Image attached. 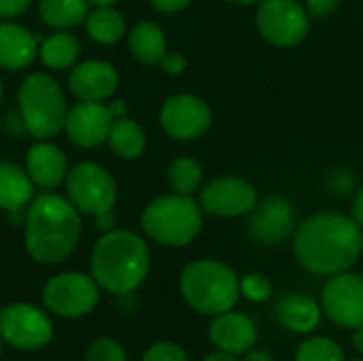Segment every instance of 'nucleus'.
Wrapping results in <instances>:
<instances>
[{
    "label": "nucleus",
    "mask_w": 363,
    "mask_h": 361,
    "mask_svg": "<svg viewBox=\"0 0 363 361\" xmlns=\"http://www.w3.org/2000/svg\"><path fill=\"white\" fill-rule=\"evenodd\" d=\"M0 355H2V345H0Z\"/></svg>",
    "instance_id": "obj_46"
},
{
    "label": "nucleus",
    "mask_w": 363,
    "mask_h": 361,
    "mask_svg": "<svg viewBox=\"0 0 363 361\" xmlns=\"http://www.w3.org/2000/svg\"><path fill=\"white\" fill-rule=\"evenodd\" d=\"M34 187L28 172L17 168L15 164H0V209L4 211H21L32 200Z\"/></svg>",
    "instance_id": "obj_21"
},
{
    "label": "nucleus",
    "mask_w": 363,
    "mask_h": 361,
    "mask_svg": "<svg viewBox=\"0 0 363 361\" xmlns=\"http://www.w3.org/2000/svg\"><path fill=\"white\" fill-rule=\"evenodd\" d=\"M257 28L272 45L291 47L302 43L308 34L311 17L298 0H262L257 9Z\"/></svg>",
    "instance_id": "obj_9"
},
{
    "label": "nucleus",
    "mask_w": 363,
    "mask_h": 361,
    "mask_svg": "<svg viewBox=\"0 0 363 361\" xmlns=\"http://www.w3.org/2000/svg\"><path fill=\"white\" fill-rule=\"evenodd\" d=\"M362 228L338 213H319L300 223L294 234V255L302 268L317 277H334L357 262Z\"/></svg>",
    "instance_id": "obj_1"
},
{
    "label": "nucleus",
    "mask_w": 363,
    "mask_h": 361,
    "mask_svg": "<svg viewBox=\"0 0 363 361\" xmlns=\"http://www.w3.org/2000/svg\"><path fill=\"white\" fill-rule=\"evenodd\" d=\"M294 361H347V355L336 340L313 336L298 347Z\"/></svg>",
    "instance_id": "obj_28"
},
{
    "label": "nucleus",
    "mask_w": 363,
    "mask_h": 361,
    "mask_svg": "<svg viewBox=\"0 0 363 361\" xmlns=\"http://www.w3.org/2000/svg\"><path fill=\"white\" fill-rule=\"evenodd\" d=\"M98 283L81 272H64L47 281L43 289L45 306L64 319H79L98 304Z\"/></svg>",
    "instance_id": "obj_7"
},
{
    "label": "nucleus",
    "mask_w": 363,
    "mask_h": 361,
    "mask_svg": "<svg viewBox=\"0 0 363 361\" xmlns=\"http://www.w3.org/2000/svg\"><path fill=\"white\" fill-rule=\"evenodd\" d=\"M321 311L345 330L363 326V274L345 270L330 277L321 291Z\"/></svg>",
    "instance_id": "obj_11"
},
{
    "label": "nucleus",
    "mask_w": 363,
    "mask_h": 361,
    "mask_svg": "<svg viewBox=\"0 0 363 361\" xmlns=\"http://www.w3.org/2000/svg\"><path fill=\"white\" fill-rule=\"evenodd\" d=\"M321 306L311 296L302 294H287L274 306L277 321L294 334L315 332L321 323Z\"/></svg>",
    "instance_id": "obj_18"
},
{
    "label": "nucleus",
    "mask_w": 363,
    "mask_h": 361,
    "mask_svg": "<svg viewBox=\"0 0 363 361\" xmlns=\"http://www.w3.org/2000/svg\"><path fill=\"white\" fill-rule=\"evenodd\" d=\"M257 202V191L245 179L221 177L211 181L202 194L200 204L206 213L217 217H236L249 213Z\"/></svg>",
    "instance_id": "obj_13"
},
{
    "label": "nucleus",
    "mask_w": 363,
    "mask_h": 361,
    "mask_svg": "<svg viewBox=\"0 0 363 361\" xmlns=\"http://www.w3.org/2000/svg\"><path fill=\"white\" fill-rule=\"evenodd\" d=\"M87 2H91V4H96V6H111L115 0H87Z\"/></svg>",
    "instance_id": "obj_41"
},
{
    "label": "nucleus",
    "mask_w": 363,
    "mask_h": 361,
    "mask_svg": "<svg viewBox=\"0 0 363 361\" xmlns=\"http://www.w3.org/2000/svg\"><path fill=\"white\" fill-rule=\"evenodd\" d=\"M125 32V21L119 11L111 6H98L87 15V34L100 45L117 43Z\"/></svg>",
    "instance_id": "obj_24"
},
{
    "label": "nucleus",
    "mask_w": 363,
    "mask_h": 361,
    "mask_svg": "<svg viewBox=\"0 0 363 361\" xmlns=\"http://www.w3.org/2000/svg\"><path fill=\"white\" fill-rule=\"evenodd\" d=\"M115 117L102 102H83L72 106L66 117V132L79 147H96L108 138Z\"/></svg>",
    "instance_id": "obj_15"
},
{
    "label": "nucleus",
    "mask_w": 363,
    "mask_h": 361,
    "mask_svg": "<svg viewBox=\"0 0 363 361\" xmlns=\"http://www.w3.org/2000/svg\"><path fill=\"white\" fill-rule=\"evenodd\" d=\"M211 119L213 117L208 104L189 94H181L166 100L160 113L162 128L179 140H191L202 136L211 128Z\"/></svg>",
    "instance_id": "obj_12"
},
{
    "label": "nucleus",
    "mask_w": 363,
    "mask_h": 361,
    "mask_svg": "<svg viewBox=\"0 0 363 361\" xmlns=\"http://www.w3.org/2000/svg\"><path fill=\"white\" fill-rule=\"evenodd\" d=\"M38 57L49 68H68L79 57V40L72 34H66V32L51 34L40 45Z\"/></svg>",
    "instance_id": "obj_25"
},
{
    "label": "nucleus",
    "mask_w": 363,
    "mask_h": 361,
    "mask_svg": "<svg viewBox=\"0 0 363 361\" xmlns=\"http://www.w3.org/2000/svg\"><path fill=\"white\" fill-rule=\"evenodd\" d=\"M2 91H4V87H2V81H0V100H2Z\"/></svg>",
    "instance_id": "obj_43"
},
{
    "label": "nucleus",
    "mask_w": 363,
    "mask_h": 361,
    "mask_svg": "<svg viewBox=\"0 0 363 361\" xmlns=\"http://www.w3.org/2000/svg\"><path fill=\"white\" fill-rule=\"evenodd\" d=\"M85 15L87 0H40V17L51 28H70Z\"/></svg>",
    "instance_id": "obj_26"
},
{
    "label": "nucleus",
    "mask_w": 363,
    "mask_h": 361,
    "mask_svg": "<svg viewBox=\"0 0 363 361\" xmlns=\"http://www.w3.org/2000/svg\"><path fill=\"white\" fill-rule=\"evenodd\" d=\"M351 361H363V355L362 357H357V360H351Z\"/></svg>",
    "instance_id": "obj_44"
},
{
    "label": "nucleus",
    "mask_w": 363,
    "mask_h": 361,
    "mask_svg": "<svg viewBox=\"0 0 363 361\" xmlns=\"http://www.w3.org/2000/svg\"><path fill=\"white\" fill-rule=\"evenodd\" d=\"M162 68L168 72V74H179L183 68H185V57L183 55H179V53H166L164 57H162Z\"/></svg>",
    "instance_id": "obj_34"
},
{
    "label": "nucleus",
    "mask_w": 363,
    "mask_h": 361,
    "mask_svg": "<svg viewBox=\"0 0 363 361\" xmlns=\"http://www.w3.org/2000/svg\"><path fill=\"white\" fill-rule=\"evenodd\" d=\"M211 343L217 347V351L242 355L257 343V328L255 323L242 315V313H221L213 319L208 328Z\"/></svg>",
    "instance_id": "obj_17"
},
{
    "label": "nucleus",
    "mask_w": 363,
    "mask_h": 361,
    "mask_svg": "<svg viewBox=\"0 0 363 361\" xmlns=\"http://www.w3.org/2000/svg\"><path fill=\"white\" fill-rule=\"evenodd\" d=\"M362 251H363V232H362Z\"/></svg>",
    "instance_id": "obj_45"
},
{
    "label": "nucleus",
    "mask_w": 363,
    "mask_h": 361,
    "mask_svg": "<svg viewBox=\"0 0 363 361\" xmlns=\"http://www.w3.org/2000/svg\"><path fill=\"white\" fill-rule=\"evenodd\" d=\"M168 181L174 187L177 194H194L200 187L202 181V168L196 160L191 157H177L168 166Z\"/></svg>",
    "instance_id": "obj_27"
},
{
    "label": "nucleus",
    "mask_w": 363,
    "mask_h": 361,
    "mask_svg": "<svg viewBox=\"0 0 363 361\" xmlns=\"http://www.w3.org/2000/svg\"><path fill=\"white\" fill-rule=\"evenodd\" d=\"M38 55L36 38L15 23H0V66L19 70L34 62Z\"/></svg>",
    "instance_id": "obj_20"
},
{
    "label": "nucleus",
    "mask_w": 363,
    "mask_h": 361,
    "mask_svg": "<svg viewBox=\"0 0 363 361\" xmlns=\"http://www.w3.org/2000/svg\"><path fill=\"white\" fill-rule=\"evenodd\" d=\"M353 219L359 228H363V185L357 189V196L353 200Z\"/></svg>",
    "instance_id": "obj_37"
},
{
    "label": "nucleus",
    "mask_w": 363,
    "mask_h": 361,
    "mask_svg": "<svg viewBox=\"0 0 363 361\" xmlns=\"http://www.w3.org/2000/svg\"><path fill=\"white\" fill-rule=\"evenodd\" d=\"M191 0H151V4L162 11V13H174V11H181L189 4Z\"/></svg>",
    "instance_id": "obj_35"
},
{
    "label": "nucleus",
    "mask_w": 363,
    "mask_h": 361,
    "mask_svg": "<svg viewBox=\"0 0 363 361\" xmlns=\"http://www.w3.org/2000/svg\"><path fill=\"white\" fill-rule=\"evenodd\" d=\"M353 349L363 355V326L362 328H355V334H353Z\"/></svg>",
    "instance_id": "obj_40"
},
{
    "label": "nucleus",
    "mask_w": 363,
    "mask_h": 361,
    "mask_svg": "<svg viewBox=\"0 0 363 361\" xmlns=\"http://www.w3.org/2000/svg\"><path fill=\"white\" fill-rule=\"evenodd\" d=\"M181 294L194 311L217 317L236 306L240 281L230 266L215 260H198L183 270Z\"/></svg>",
    "instance_id": "obj_4"
},
{
    "label": "nucleus",
    "mask_w": 363,
    "mask_h": 361,
    "mask_svg": "<svg viewBox=\"0 0 363 361\" xmlns=\"http://www.w3.org/2000/svg\"><path fill=\"white\" fill-rule=\"evenodd\" d=\"M113 223H115L113 211H106V213H100V215H96V228H100V230H106V232H111Z\"/></svg>",
    "instance_id": "obj_38"
},
{
    "label": "nucleus",
    "mask_w": 363,
    "mask_h": 361,
    "mask_svg": "<svg viewBox=\"0 0 363 361\" xmlns=\"http://www.w3.org/2000/svg\"><path fill=\"white\" fill-rule=\"evenodd\" d=\"M204 361H240L238 355H232V353H223V351H215L211 355H206Z\"/></svg>",
    "instance_id": "obj_39"
},
{
    "label": "nucleus",
    "mask_w": 363,
    "mask_h": 361,
    "mask_svg": "<svg viewBox=\"0 0 363 361\" xmlns=\"http://www.w3.org/2000/svg\"><path fill=\"white\" fill-rule=\"evenodd\" d=\"M242 361H274V355L268 349H255V347H251L247 353H242Z\"/></svg>",
    "instance_id": "obj_36"
},
{
    "label": "nucleus",
    "mask_w": 363,
    "mask_h": 361,
    "mask_svg": "<svg viewBox=\"0 0 363 361\" xmlns=\"http://www.w3.org/2000/svg\"><path fill=\"white\" fill-rule=\"evenodd\" d=\"M230 2H236V4H253V2H262V0H230Z\"/></svg>",
    "instance_id": "obj_42"
},
{
    "label": "nucleus",
    "mask_w": 363,
    "mask_h": 361,
    "mask_svg": "<svg viewBox=\"0 0 363 361\" xmlns=\"http://www.w3.org/2000/svg\"><path fill=\"white\" fill-rule=\"evenodd\" d=\"M117 83H119L117 70L102 60L83 62L68 77L70 91L83 102H102L104 98L113 96Z\"/></svg>",
    "instance_id": "obj_16"
},
{
    "label": "nucleus",
    "mask_w": 363,
    "mask_h": 361,
    "mask_svg": "<svg viewBox=\"0 0 363 361\" xmlns=\"http://www.w3.org/2000/svg\"><path fill=\"white\" fill-rule=\"evenodd\" d=\"M19 113L34 138L55 136L68 117L66 98L57 81L43 72L30 74L19 87Z\"/></svg>",
    "instance_id": "obj_5"
},
{
    "label": "nucleus",
    "mask_w": 363,
    "mask_h": 361,
    "mask_svg": "<svg viewBox=\"0 0 363 361\" xmlns=\"http://www.w3.org/2000/svg\"><path fill=\"white\" fill-rule=\"evenodd\" d=\"M81 236V215L62 196H38L26 213V249L40 264L64 262Z\"/></svg>",
    "instance_id": "obj_2"
},
{
    "label": "nucleus",
    "mask_w": 363,
    "mask_h": 361,
    "mask_svg": "<svg viewBox=\"0 0 363 361\" xmlns=\"http://www.w3.org/2000/svg\"><path fill=\"white\" fill-rule=\"evenodd\" d=\"M143 361H191L187 357V353L183 351V347L174 345V343H155L151 345L145 355Z\"/></svg>",
    "instance_id": "obj_31"
},
{
    "label": "nucleus",
    "mask_w": 363,
    "mask_h": 361,
    "mask_svg": "<svg viewBox=\"0 0 363 361\" xmlns=\"http://www.w3.org/2000/svg\"><path fill=\"white\" fill-rule=\"evenodd\" d=\"M113 147V151L125 160H134L145 151V134L143 130L130 121L128 117H117L111 126L108 138H106Z\"/></svg>",
    "instance_id": "obj_23"
},
{
    "label": "nucleus",
    "mask_w": 363,
    "mask_h": 361,
    "mask_svg": "<svg viewBox=\"0 0 363 361\" xmlns=\"http://www.w3.org/2000/svg\"><path fill=\"white\" fill-rule=\"evenodd\" d=\"M149 266L151 260L147 243L128 230L106 232L91 255L94 281L98 287L115 296L138 289L149 274Z\"/></svg>",
    "instance_id": "obj_3"
},
{
    "label": "nucleus",
    "mask_w": 363,
    "mask_h": 361,
    "mask_svg": "<svg viewBox=\"0 0 363 361\" xmlns=\"http://www.w3.org/2000/svg\"><path fill=\"white\" fill-rule=\"evenodd\" d=\"M32 0H0V17H17L21 15Z\"/></svg>",
    "instance_id": "obj_33"
},
{
    "label": "nucleus",
    "mask_w": 363,
    "mask_h": 361,
    "mask_svg": "<svg viewBox=\"0 0 363 361\" xmlns=\"http://www.w3.org/2000/svg\"><path fill=\"white\" fill-rule=\"evenodd\" d=\"M53 336L51 319L32 304H11L0 309V340L19 349H43Z\"/></svg>",
    "instance_id": "obj_10"
},
{
    "label": "nucleus",
    "mask_w": 363,
    "mask_h": 361,
    "mask_svg": "<svg viewBox=\"0 0 363 361\" xmlns=\"http://www.w3.org/2000/svg\"><path fill=\"white\" fill-rule=\"evenodd\" d=\"M251 211L253 213L247 223V230L255 243L277 245V243H283L291 234L296 213H294L291 202H287L285 198H279V196L266 198L259 206H253Z\"/></svg>",
    "instance_id": "obj_14"
},
{
    "label": "nucleus",
    "mask_w": 363,
    "mask_h": 361,
    "mask_svg": "<svg viewBox=\"0 0 363 361\" xmlns=\"http://www.w3.org/2000/svg\"><path fill=\"white\" fill-rule=\"evenodd\" d=\"M143 228L147 236L160 245L185 247L200 234L202 213L191 196H164L145 209Z\"/></svg>",
    "instance_id": "obj_6"
},
{
    "label": "nucleus",
    "mask_w": 363,
    "mask_h": 361,
    "mask_svg": "<svg viewBox=\"0 0 363 361\" xmlns=\"http://www.w3.org/2000/svg\"><path fill=\"white\" fill-rule=\"evenodd\" d=\"M130 51L143 64H160L166 55V36L155 23H138L130 32Z\"/></svg>",
    "instance_id": "obj_22"
},
{
    "label": "nucleus",
    "mask_w": 363,
    "mask_h": 361,
    "mask_svg": "<svg viewBox=\"0 0 363 361\" xmlns=\"http://www.w3.org/2000/svg\"><path fill=\"white\" fill-rule=\"evenodd\" d=\"M240 294L247 300H251V302L257 304V302H264V300H268L272 296V283H270L268 277L253 272V274H247L240 281Z\"/></svg>",
    "instance_id": "obj_30"
},
{
    "label": "nucleus",
    "mask_w": 363,
    "mask_h": 361,
    "mask_svg": "<svg viewBox=\"0 0 363 361\" xmlns=\"http://www.w3.org/2000/svg\"><path fill=\"white\" fill-rule=\"evenodd\" d=\"M85 361H128L123 347L113 338H98L89 345Z\"/></svg>",
    "instance_id": "obj_29"
},
{
    "label": "nucleus",
    "mask_w": 363,
    "mask_h": 361,
    "mask_svg": "<svg viewBox=\"0 0 363 361\" xmlns=\"http://www.w3.org/2000/svg\"><path fill=\"white\" fill-rule=\"evenodd\" d=\"M28 177L40 187H55L66 179V155L51 143H36L26 155Z\"/></svg>",
    "instance_id": "obj_19"
},
{
    "label": "nucleus",
    "mask_w": 363,
    "mask_h": 361,
    "mask_svg": "<svg viewBox=\"0 0 363 361\" xmlns=\"http://www.w3.org/2000/svg\"><path fill=\"white\" fill-rule=\"evenodd\" d=\"M340 6V0H306V13L311 19H323Z\"/></svg>",
    "instance_id": "obj_32"
},
{
    "label": "nucleus",
    "mask_w": 363,
    "mask_h": 361,
    "mask_svg": "<svg viewBox=\"0 0 363 361\" xmlns=\"http://www.w3.org/2000/svg\"><path fill=\"white\" fill-rule=\"evenodd\" d=\"M68 198L79 213L100 215L113 211L117 187L113 177L94 162H83L68 172Z\"/></svg>",
    "instance_id": "obj_8"
}]
</instances>
